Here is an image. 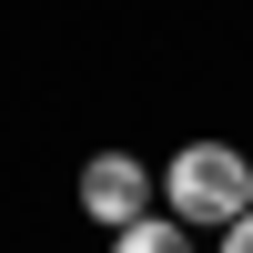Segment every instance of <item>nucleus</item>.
Here are the masks:
<instances>
[{
	"instance_id": "f257e3e1",
	"label": "nucleus",
	"mask_w": 253,
	"mask_h": 253,
	"mask_svg": "<svg viewBox=\"0 0 253 253\" xmlns=\"http://www.w3.org/2000/svg\"><path fill=\"white\" fill-rule=\"evenodd\" d=\"M172 213L182 223H243V203H253V162L243 152H223V142H193V152H172Z\"/></svg>"
},
{
	"instance_id": "f03ea898",
	"label": "nucleus",
	"mask_w": 253,
	"mask_h": 253,
	"mask_svg": "<svg viewBox=\"0 0 253 253\" xmlns=\"http://www.w3.org/2000/svg\"><path fill=\"white\" fill-rule=\"evenodd\" d=\"M81 203H91V223H142V203H152V172H142L132 152H101V162H81Z\"/></svg>"
},
{
	"instance_id": "7ed1b4c3",
	"label": "nucleus",
	"mask_w": 253,
	"mask_h": 253,
	"mask_svg": "<svg viewBox=\"0 0 253 253\" xmlns=\"http://www.w3.org/2000/svg\"><path fill=\"white\" fill-rule=\"evenodd\" d=\"M112 253H182V243H172V223L142 213V223H122V243H112Z\"/></svg>"
},
{
	"instance_id": "20e7f679",
	"label": "nucleus",
	"mask_w": 253,
	"mask_h": 253,
	"mask_svg": "<svg viewBox=\"0 0 253 253\" xmlns=\"http://www.w3.org/2000/svg\"><path fill=\"white\" fill-rule=\"evenodd\" d=\"M223 253H253V213H243V223H223Z\"/></svg>"
}]
</instances>
